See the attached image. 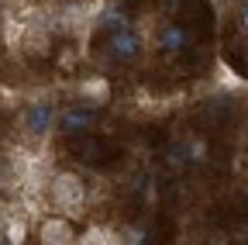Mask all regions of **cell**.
I'll return each instance as SVG.
<instances>
[{"mask_svg":"<svg viewBox=\"0 0 248 245\" xmlns=\"http://www.w3.org/2000/svg\"><path fill=\"white\" fill-rule=\"evenodd\" d=\"M190 45H193V32L176 24V21H166L159 32H155V49L166 52V55H183Z\"/></svg>","mask_w":248,"mask_h":245,"instance_id":"6","label":"cell"},{"mask_svg":"<svg viewBox=\"0 0 248 245\" xmlns=\"http://www.w3.org/2000/svg\"><path fill=\"white\" fill-rule=\"evenodd\" d=\"M21 45H24L31 55H48L52 35H48V21H45V14H35L31 21L21 24Z\"/></svg>","mask_w":248,"mask_h":245,"instance_id":"7","label":"cell"},{"mask_svg":"<svg viewBox=\"0 0 248 245\" xmlns=\"http://www.w3.org/2000/svg\"><path fill=\"white\" fill-rule=\"evenodd\" d=\"M110 80L104 76V73H90V76H83L79 83H76V97H79V104H86V107H93V111H100V107H107L110 104Z\"/></svg>","mask_w":248,"mask_h":245,"instance_id":"5","label":"cell"},{"mask_svg":"<svg viewBox=\"0 0 248 245\" xmlns=\"http://www.w3.org/2000/svg\"><path fill=\"white\" fill-rule=\"evenodd\" d=\"M107 52H110V59L117 66H135L145 55V38L135 32V28H124V32L107 35Z\"/></svg>","mask_w":248,"mask_h":245,"instance_id":"3","label":"cell"},{"mask_svg":"<svg viewBox=\"0 0 248 245\" xmlns=\"http://www.w3.org/2000/svg\"><path fill=\"white\" fill-rule=\"evenodd\" d=\"M38 238L45 245H69V242H76V231L66 214H45L38 225Z\"/></svg>","mask_w":248,"mask_h":245,"instance_id":"9","label":"cell"},{"mask_svg":"<svg viewBox=\"0 0 248 245\" xmlns=\"http://www.w3.org/2000/svg\"><path fill=\"white\" fill-rule=\"evenodd\" d=\"M93 24L100 28V32L114 35V32H124V28H135V17L131 11L121 4V0H107V4L97 7V17H93Z\"/></svg>","mask_w":248,"mask_h":245,"instance_id":"8","label":"cell"},{"mask_svg":"<svg viewBox=\"0 0 248 245\" xmlns=\"http://www.w3.org/2000/svg\"><path fill=\"white\" fill-rule=\"evenodd\" d=\"M4 242H11V245L28 242V214H24V211L4 214Z\"/></svg>","mask_w":248,"mask_h":245,"instance_id":"10","label":"cell"},{"mask_svg":"<svg viewBox=\"0 0 248 245\" xmlns=\"http://www.w3.org/2000/svg\"><path fill=\"white\" fill-rule=\"evenodd\" d=\"M186 142V156H190V166H203L210 159V145L207 138H183Z\"/></svg>","mask_w":248,"mask_h":245,"instance_id":"11","label":"cell"},{"mask_svg":"<svg viewBox=\"0 0 248 245\" xmlns=\"http://www.w3.org/2000/svg\"><path fill=\"white\" fill-rule=\"evenodd\" d=\"M76 242H83V245H107V242H121V235L110 231V228H86Z\"/></svg>","mask_w":248,"mask_h":245,"instance_id":"12","label":"cell"},{"mask_svg":"<svg viewBox=\"0 0 248 245\" xmlns=\"http://www.w3.org/2000/svg\"><path fill=\"white\" fill-rule=\"evenodd\" d=\"M241 28H245V32H248V4L241 7Z\"/></svg>","mask_w":248,"mask_h":245,"instance_id":"15","label":"cell"},{"mask_svg":"<svg viewBox=\"0 0 248 245\" xmlns=\"http://www.w3.org/2000/svg\"><path fill=\"white\" fill-rule=\"evenodd\" d=\"M48 200L52 207L66 211V214H79L86 204V180L73 169H62L48 180Z\"/></svg>","mask_w":248,"mask_h":245,"instance_id":"1","label":"cell"},{"mask_svg":"<svg viewBox=\"0 0 248 245\" xmlns=\"http://www.w3.org/2000/svg\"><path fill=\"white\" fill-rule=\"evenodd\" d=\"M121 242H131V245H141V242H148V231L141 228V225H128L121 231Z\"/></svg>","mask_w":248,"mask_h":245,"instance_id":"14","label":"cell"},{"mask_svg":"<svg viewBox=\"0 0 248 245\" xmlns=\"http://www.w3.org/2000/svg\"><path fill=\"white\" fill-rule=\"evenodd\" d=\"M55 128L69 138H83L97 128V111L86 107V104H76V107H62L55 114Z\"/></svg>","mask_w":248,"mask_h":245,"instance_id":"4","label":"cell"},{"mask_svg":"<svg viewBox=\"0 0 248 245\" xmlns=\"http://www.w3.org/2000/svg\"><path fill=\"white\" fill-rule=\"evenodd\" d=\"M166 163H169V169H186V166H190V156H186V142H172V145L166 148Z\"/></svg>","mask_w":248,"mask_h":245,"instance_id":"13","label":"cell"},{"mask_svg":"<svg viewBox=\"0 0 248 245\" xmlns=\"http://www.w3.org/2000/svg\"><path fill=\"white\" fill-rule=\"evenodd\" d=\"M55 114H59V107H55V100H48V97L28 100L24 111H21V128H24V135L35 138V142H45V138L55 131Z\"/></svg>","mask_w":248,"mask_h":245,"instance_id":"2","label":"cell"}]
</instances>
